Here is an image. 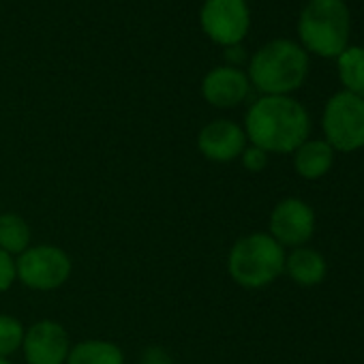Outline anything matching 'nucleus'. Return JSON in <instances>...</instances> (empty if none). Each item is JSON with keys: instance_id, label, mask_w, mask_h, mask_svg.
<instances>
[{"instance_id": "obj_4", "label": "nucleus", "mask_w": 364, "mask_h": 364, "mask_svg": "<svg viewBox=\"0 0 364 364\" xmlns=\"http://www.w3.org/2000/svg\"><path fill=\"white\" fill-rule=\"evenodd\" d=\"M228 272L245 289H262L285 272V249L264 232L242 236L228 255Z\"/></svg>"}, {"instance_id": "obj_16", "label": "nucleus", "mask_w": 364, "mask_h": 364, "mask_svg": "<svg viewBox=\"0 0 364 364\" xmlns=\"http://www.w3.org/2000/svg\"><path fill=\"white\" fill-rule=\"evenodd\" d=\"M336 71L345 90L364 99V46H349L336 58Z\"/></svg>"}, {"instance_id": "obj_5", "label": "nucleus", "mask_w": 364, "mask_h": 364, "mask_svg": "<svg viewBox=\"0 0 364 364\" xmlns=\"http://www.w3.org/2000/svg\"><path fill=\"white\" fill-rule=\"evenodd\" d=\"M323 139L334 152H355L364 148V99L341 90L334 92L321 116Z\"/></svg>"}, {"instance_id": "obj_6", "label": "nucleus", "mask_w": 364, "mask_h": 364, "mask_svg": "<svg viewBox=\"0 0 364 364\" xmlns=\"http://www.w3.org/2000/svg\"><path fill=\"white\" fill-rule=\"evenodd\" d=\"M18 281L35 291H54L63 287L73 272L71 255L56 245H31L16 257Z\"/></svg>"}, {"instance_id": "obj_12", "label": "nucleus", "mask_w": 364, "mask_h": 364, "mask_svg": "<svg viewBox=\"0 0 364 364\" xmlns=\"http://www.w3.org/2000/svg\"><path fill=\"white\" fill-rule=\"evenodd\" d=\"M291 154L294 169L304 180H319L334 165V150L326 139H306Z\"/></svg>"}, {"instance_id": "obj_17", "label": "nucleus", "mask_w": 364, "mask_h": 364, "mask_svg": "<svg viewBox=\"0 0 364 364\" xmlns=\"http://www.w3.org/2000/svg\"><path fill=\"white\" fill-rule=\"evenodd\" d=\"M24 323L14 315H0V358H9L22 349Z\"/></svg>"}, {"instance_id": "obj_15", "label": "nucleus", "mask_w": 364, "mask_h": 364, "mask_svg": "<svg viewBox=\"0 0 364 364\" xmlns=\"http://www.w3.org/2000/svg\"><path fill=\"white\" fill-rule=\"evenodd\" d=\"M33 245V232L18 213H0V249L18 257Z\"/></svg>"}, {"instance_id": "obj_19", "label": "nucleus", "mask_w": 364, "mask_h": 364, "mask_svg": "<svg viewBox=\"0 0 364 364\" xmlns=\"http://www.w3.org/2000/svg\"><path fill=\"white\" fill-rule=\"evenodd\" d=\"M18 281V268H16V257L5 253L0 249V294H5L14 287Z\"/></svg>"}, {"instance_id": "obj_7", "label": "nucleus", "mask_w": 364, "mask_h": 364, "mask_svg": "<svg viewBox=\"0 0 364 364\" xmlns=\"http://www.w3.org/2000/svg\"><path fill=\"white\" fill-rule=\"evenodd\" d=\"M202 31L219 46H240L251 26L247 0H206L200 14Z\"/></svg>"}, {"instance_id": "obj_10", "label": "nucleus", "mask_w": 364, "mask_h": 364, "mask_svg": "<svg viewBox=\"0 0 364 364\" xmlns=\"http://www.w3.org/2000/svg\"><path fill=\"white\" fill-rule=\"evenodd\" d=\"M249 146L245 129L234 120H213L198 135V150L213 163H232Z\"/></svg>"}, {"instance_id": "obj_23", "label": "nucleus", "mask_w": 364, "mask_h": 364, "mask_svg": "<svg viewBox=\"0 0 364 364\" xmlns=\"http://www.w3.org/2000/svg\"><path fill=\"white\" fill-rule=\"evenodd\" d=\"M0 213H3V210H0Z\"/></svg>"}, {"instance_id": "obj_11", "label": "nucleus", "mask_w": 364, "mask_h": 364, "mask_svg": "<svg viewBox=\"0 0 364 364\" xmlns=\"http://www.w3.org/2000/svg\"><path fill=\"white\" fill-rule=\"evenodd\" d=\"M249 90H251L249 75L242 69L230 65L208 71L206 77L202 80V97L206 99V103L219 109H230L240 105L249 97Z\"/></svg>"}, {"instance_id": "obj_1", "label": "nucleus", "mask_w": 364, "mask_h": 364, "mask_svg": "<svg viewBox=\"0 0 364 364\" xmlns=\"http://www.w3.org/2000/svg\"><path fill=\"white\" fill-rule=\"evenodd\" d=\"M247 139L268 154H289L309 139L311 116L291 97H259L245 116Z\"/></svg>"}, {"instance_id": "obj_21", "label": "nucleus", "mask_w": 364, "mask_h": 364, "mask_svg": "<svg viewBox=\"0 0 364 364\" xmlns=\"http://www.w3.org/2000/svg\"><path fill=\"white\" fill-rule=\"evenodd\" d=\"M225 58H228L230 67H238L240 63H245L247 52L242 50V46H232V48H225Z\"/></svg>"}, {"instance_id": "obj_9", "label": "nucleus", "mask_w": 364, "mask_h": 364, "mask_svg": "<svg viewBox=\"0 0 364 364\" xmlns=\"http://www.w3.org/2000/svg\"><path fill=\"white\" fill-rule=\"evenodd\" d=\"M71 336L60 321L39 319L24 332L22 353L28 364H67Z\"/></svg>"}, {"instance_id": "obj_20", "label": "nucleus", "mask_w": 364, "mask_h": 364, "mask_svg": "<svg viewBox=\"0 0 364 364\" xmlns=\"http://www.w3.org/2000/svg\"><path fill=\"white\" fill-rule=\"evenodd\" d=\"M139 364H173V358H171V353L165 347H161V345H148L141 351Z\"/></svg>"}, {"instance_id": "obj_2", "label": "nucleus", "mask_w": 364, "mask_h": 364, "mask_svg": "<svg viewBox=\"0 0 364 364\" xmlns=\"http://www.w3.org/2000/svg\"><path fill=\"white\" fill-rule=\"evenodd\" d=\"M247 75L264 97H289L309 75V54L296 41L274 39L251 56Z\"/></svg>"}, {"instance_id": "obj_22", "label": "nucleus", "mask_w": 364, "mask_h": 364, "mask_svg": "<svg viewBox=\"0 0 364 364\" xmlns=\"http://www.w3.org/2000/svg\"><path fill=\"white\" fill-rule=\"evenodd\" d=\"M0 364H11V362H9V358H0Z\"/></svg>"}, {"instance_id": "obj_14", "label": "nucleus", "mask_w": 364, "mask_h": 364, "mask_svg": "<svg viewBox=\"0 0 364 364\" xmlns=\"http://www.w3.org/2000/svg\"><path fill=\"white\" fill-rule=\"evenodd\" d=\"M67 364H124V351L114 341L86 338L71 345Z\"/></svg>"}, {"instance_id": "obj_3", "label": "nucleus", "mask_w": 364, "mask_h": 364, "mask_svg": "<svg viewBox=\"0 0 364 364\" xmlns=\"http://www.w3.org/2000/svg\"><path fill=\"white\" fill-rule=\"evenodd\" d=\"M351 14L345 0H309L298 18L302 48L321 58H338L349 48Z\"/></svg>"}, {"instance_id": "obj_18", "label": "nucleus", "mask_w": 364, "mask_h": 364, "mask_svg": "<svg viewBox=\"0 0 364 364\" xmlns=\"http://www.w3.org/2000/svg\"><path fill=\"white\" fill-rule=\"evenodd\" d=\"M240 161H242V167H245L247 171L259 173V171H264V169L268 167V152L262 150V148H257V146H253V144H249V146L242 150Z\"/></svg>"}, {"instance_id": "obj_13", "label": "nucleus", "mask_w": 364, "mask_h": 364, "mask_svg": "<svg viewBox=\"0 0 364 364\" xmlns=\"http://www.w3.org/2000/svg\"><path fill=\"white\" fill-rule=\"evenodd\" d=\"M285 272L294 283L302 287H313L326 279L328 266L319 251L309 247H298L289 255H285Z\"/></svg>"}, {"instance_id": "obj_8", "label": "nucleus", "mask_w": 364, "mask_h": 364, "mask_svg": "<svg viewBox=\"0 0 364 364\" xmlns=\"http://www.w3.org/2000/svg\"><path fill=\"white\" fill-rule=\"evenodd\" d=\"M268 234L283 247V249H298L304 247L315 234V213L313 208L298 200L287 198L281 200L268 221Z\"/></svg>"}]
</instances>
